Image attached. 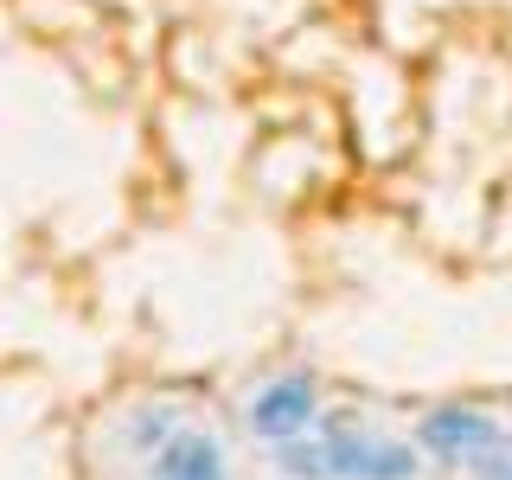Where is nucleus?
<instances>
[{
  "mask_svg": "<svg viewBox=\"0 0 512 480\" xmlns=\"http://www.w3.org/2000/svg\"><path fill=\"white\" fill-rule=\"evenodd\" d=\"M320 480H416V455L384 436H327L320 442Z\"/></svg>",
  "mask_w": 512,
  "mask_h": 480,
  "instance_id": "1",
  "label": "nucleus"
},
{
  "mask_svg": "<svg viewBox=\"0 0 512 480\" xmlns=\"http://www.w3.org/2000/svg\"><path fill=\"white\" fill-rule=\"evenodd\" d=\"M154 480H224V448L199 429H186L154 455Z\"/></svg>",
  "mask_w": 512,
  "mask_h": 480,
  "instance_id": "4",
  "label": "nucleus"
},
{
  "mask_svg": "<svg viewBox=\"0 0 512 480\" xmlns=\"http://www.w3.org/2000/svg\"><path fill=\"white\" fill-rule=\"evenodd\" d=\"M423 448L436 461H455V468H474L480 455H487L493 442H500V423H493L487 410H461V404H448V410H429L423 416Z\"/></svg>",
  "mask_w": 512,
  "mask_h": 480,
  "instance_id": "3",
  "label": "nucleus"
},
{
  "mask_svg": "<svg viewBox=\"0 0 512 480\" xmlns=\"http://www.w3.org/2000/svg\"><path fill=\"white\" fill-rule=\"evenodd\" d=\"M244 423H250V436H263V442H301V436H308V423H314V384L301 378V372L269 378L263 391L250 397Z\"/></svg>",
  "mask_w": 512,
  "mask_h": 480,
  "instance_id": "2",
  "label": "nucleus"
},
{
  "mask_svg": "<svg viewBox=\"0 0 512 480\" xmlns=\"http://www.w3.org/2000/svg\"><path fill=\"white\" fill-rule=\"evenodd\" d=\"M468 474H474V480H512V436H506V429H500V442H493Z\"/></svg>",
  "mask_w": 512,
  "mask_h": 480,
  "instance_id": "5",
  "label": "nucleus"
}]
</instances>
